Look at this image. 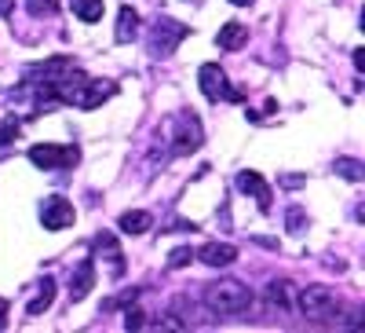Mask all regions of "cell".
Returning <instances> with one entry per match:
<instances>
[{
    "instance_id": "6da1fadb",
    "label": "cell",
    "mask_w": 365,
    "mask_h": 333,
    "mask_svg": "<svg viewBox=\"0 0 365 333\" xmlns=\"http://www.w3.org/2000/svg\"><path fill=\"white\" fill-rule=\"evenodd\" d=\"M205 304L216 315H237L252 304V289L241 286V282H216V286L205 289Z\"/></svg>"
},
{
    "instance_id": "7a4b0ae2",
    "label": "cell",
    "mask_w": 365,
    "mask_h": 333,
    "mask_svg": "<svg viewBox=\"0 0 365 333\" xmlns=\"http://www.w3.org/2000/svg\"><path fill=\"white\" fill-rule=\"evenodd\" d=\"M197 81H201V92H205L212 103H241V99H245V92H241V88H234V84L227 81L223 66H216V63H205V66L197 70Z\"/></svg>"
},
{
    "instance_id": "3957f363",
    "label": "cell",
    "mask_w": 365,
    "mask_h": 333,
    "mask_svg": "<svg viewBox=\"0 0 365 333\" xmlns=\"http://www.w3.org/2000/svg\"><path fill=\"white\" fill-rule=\"evenodd\" d=\"M201 139H205V132H201L194 114H179L172 121V150L175 154H194V150L201 146Z\"/></svg>"
},
{
    "instance_id": "277c9868",
    "label": "cell",
    "mask_w": 365,
    "mask_h": 333,
    "mask_svg": "<svg viewBox=\"0 0 365 333\" xmlns=\"http://www.w3.org/2000/svg\"><path fill=\"white\" fill-rule=\"evenodd\" d=\"M29 161H34L37 169L73 165L77 161V150L73 146H58V143H37V146H29Z\"/></svg>"
},
{
    "instance_id": "5b68a950",
    "label": "cell",
    "mask_w": 365,
    "mask_h": 333,
    "mask_svg": "<svg viewBox=\"0 0 365 333\" xmlns=\"http://www.w3.org/2000/svg\"><path fill=\"white\" fill-rule=\"evenodd\" d=\"M41 224H44L48 231H66V227L73 224V205H70L66 198H48V202L41 205Z\"/></svg>"
},
{
    "instance_id": "8992f818",
    "label": "cell",
    "mask_w": 365,
    "mask_h": 333,
    "mask_svg": "<svg viewBox=\"0 0 365 333\" xmlns=\"http://www.w3.org/2000/svg\"><path fill=\"white\" fill-rule=\"evenodd\" d=\"M299 308L307 312L311 319H322V315H329L332 308H336V300H332V293L322 289V286H307L299 293Z\"/></svg>"
},
{
    "instance_id": "52a82bcc",
    "label": "cell",
    "mask_w": 365,
    "mask_h": 333,
    "mask_svg": "<svg viewBox=\"0 0 365 333\" xmlns=\"http://www.w3.org/2000/svg\"><path fill=\"white\" fill-rule=\"evenodd\" d=\"M234 187H237L241 194H252V198L259 202V209H263V213L270 209V187H267V179H263L259 172H237Z\"/></svg>"
},
{
    "instance_id": "ba28073f",
    "label": "cell",
    "mask_w": 365,
    "mask_h": 333,
    "mask_svg": "<svg viewBox=\"0 0 365 333\" xmlns=\"http://www.w3.org/2000/svg\"><path fill=\"white\" fill-rule=\"evenodd\" d=\"M182 37H187V26H179V22H168V19H161L158 26H154V51L158 55H168Z\"/></svg>"
},
{
    "instance_id": "9c48e42d",
    "label": "cell",
    "mask_w": 365,
    "mask_h": 333,
    "mask_svg": "<svg viewBox=\"0 0 365 333\" xmlns=\"http://www.w3.org/2000/svg\"><path fill=\"white\" fill-rule=\"evenodd\" d=\"M197 257H201V264H208V267H227V264L237 260V249L230 246V242H205Z\"/></svg>"
},
{
    "instance_id": "30bf717a",
    "label": "cell",
    "mask_w": 365,
    "mask_h": 333,
    "mask_svg": "<svg viewBox=\"0 0 365 333\" xmlns=\"http://www.w3.org/2000/svg\"><path fill=\"white\" fill-rule=\"evenodd\" d=\"M70 70V63L66 59H48V63H37V66H29L26 70V81H34V84H51V81H58Z\"/></svg>"
},
{
    "instance_id": "8fae6325",
    "label": "cell",
    "mask_w": 365,
    "mask_h": 333,
    "mask_svg": "<svg viewBox=\"0 0 365 333\" xmlns=\"http://www.w3.org/2000/svg\"><path fill=\"white\" fill-rule=\"evenodd\" d=\"M91 286H96V264L84 260V264H77V271H73V282H70V300H84V297L91 293Z\"/></svg>"
},
{
    "instance_id": "7c38bea8",
    "label": "cell",
    "mask_w": 365,
    "mask_h": 333,
    "mask_svg": "<svg viewBox=\"0 0 365 333\" xmlns=\"http://www.w3.org/2000/svg\"><path fill=\"white\" fill-rule=\"evenodd\" d=\"M135 37H139V15H135V8H120L117 11V41L128 44Z\"/></svg>"
},
{
    "instance_id": "4fadbf2b",
    "label": "cell",
    "mask_w": 365,
    "mask_h": 333,
    "mask_svg": "<svg viewBox=\"0 0 365 333\" xmlns=\"http://www.w3.org/2000/svg\"><path fill=\"white\" fill-rule=\"evenodd\" d=\"M51 300H55V279H41L37 297L26 304V312H29V315H44V312L51 308Z\"/></svg>"
},
{
    "instance_id": "5bb4252c",
    "label": "cell",
    "mask_w": 365,
    "mask_h": 333,
    "mask_svg": "<svg viewBox=\"0 0 365 333\" xmlns=\"http://www.w3.org/2000/svg\"><path fill=\"white\" fill-rule=\"evenodd\" d=\"M96 257H103V260H110L117 271L125 267L120 264V246H117V238L110 234V231H103V234H96Z\"/></svg>"
},
{
    "instance_id": "9a60e30c",
    "label": "cell",
    "mask_w": 365,
    "mask_h": 333,
    "mask_svg": "<svg viewBox=\"0 0 365 333\" xmlns=\"http://www.w3.org/2000/svg\"><path fill=\"white\" fill-rule=\"evenodd\" d=\"M117 224H120V231H128V234H143V231L154 227V217H150L146 209H132V213H125Z\"/></svg>"
},
{
    "instance_id": "2e32d148",
    "label": "cell",
    "mask_w": 365,
    "mask_h": 333,
    "mask_svg": "<svg viewBox=\"0 0 365 333\" xmlns=\"http://www.w3.org/2000/svg\"><path fill=\"white\" fill-rule=\"evenodd\" d=\"M245 41H249V34H245V26H241V22H227L220 29V37H216L220 48H241Z\"/></svg>"
},
{
    "instance_id": "e0dca14e",
    "label": "cell",
    "mask_w": 365,
    "mask_h": 333,
    "mask_svg": "<svg viewBox=\"0 0 365 333\" xmlns=\"http://www.w3.org/2000/svg\"><path fill=\"white\" fill-rule=\"evenodd\" d=\"M73 4V15L81 22H99L103 19V0H70Z\"/></svg>"
},
{
    "instance_id": "ac0fdd59",
    "label": "cell",
    "mask_w": 365,
    "mask_h": 333,
    "mask_svg": "<svg viewBox=\"0 0 365 333\" xmlns=\"http://www.w3.org/2000/svg\"><path fill=\"white\" fill-rule=\"evenodd\" d=\"M15 139H19V121L8 117L4 125H0V146H8V143H15Z\"/></svg>"
},
{
    "instance_id": "d6986e66",
    "label": "cell",
    "mask_w": 365,
    "mask_h": 333,
    "mask_svg": "<svg viewBox=\"0 0 365 333\" xmlns=\"http://www.w3.org/2000/svg\"><path fill=\"white\" fill-rule=\"evenodd\" d=\"M336 169H340V176L344 179H354V184H358V179H361V161H336Z\"/></svg>"
},
{
    "instance_id": "ffe728a7",
    "label": "cell",
    "mask_w": 365,
    "mask_h": 333,
    "mask_svg": "<svg viewBox=\"0 0 365 333\" xmlns=\"http://www.w3.org/2000/svg\"><path fill=\"white\" fill-rule=\"evenodd\" d=\"M190 257H194V249H187V246H179L172 257H168V267H187L190 264Z\"/></svg>"
},
{
    "instance_id": "44dd1931",
    "label": "cell",
    "mask_w": 365,
    "mask_h": 333,
    "mask_svg": "<svg viewBox=\"0 0 365 333\" xmlns=\"http://www.w3.org/2000/svg\"><path fill=\"white\" fill-rule=\"evenodd\" d=\"M58 8V0H29V11L34 15H51Z\"/></svg>"
},
{
    "instance_id": "7402d4cb",
    "label": "cell",
    "mask_w": 365,
    "mask_h": 333,
    "mask_svg": "<svg viewBox=\"0 0 365 333\" xmlns=\"http://www.w3.org/2000/svg\"><path fill=\"white\" fill-rule=\"evenodd\" d=\"M270 300H278V304H289V300H292V293H289V282H274V289H270Z\"/></svg>"
},
{
    "instance_id": "603a6c76",
    "label": "cell",
    "mask_w": 365,
    "mask_h": 333,
    "mask_svg": "<svg viewBox=\"0 0 365 333\" xmlns=\"http://www.w3.org/2000/svg\"><path fill=\"white\" fill-rule=\"evenodd\" d=\"M282 187H289V191H299V187H303V176H292V172H285V176H282Z\"/></svg>"
},
{
    "instance_id": "cb8c5ba5",
    "label": "cell",
    "mask_w": 365,
    "mask_h": 333,
    "mask_svg": "<svg viewBox=\"0 0 365 333\" xmlns=\"http://www.w3.org/2000/svg\"><path fill=\"white\" fill-rule=\"evenodd\" d=\"M125 326H128V329H143V326H146V315H143V312H128V322H125Z\"/></svg>"
},
{
    "instance_id": "d4e9b609",
    "label": "cell",
    "mask_w": 365,
    "mask_h": 333,
    "mask_svg": "<svg viewBox=\"0 0 365 333\" xmlns=\"http://www.w3.org/2000/svg\"><path fill=\"white\" fill-rule=\"evenodd\" d=\"M4 326H8V300L0 297V329H4Z\"/></svg>"
},
{
    "instance_id": "484cf974",
    "label": "cell",
    "mask_w": 365,
    "mask_h": 333,
    "mask_svg": "<svg viewBox=\"0 0 365 333\" xmlns=\"http://www.w3.org/2000/svg\"><path fill=\"white\" fill-rule=\"evenodd\" d=\"M15 11V0H0V15H11Z\"/></svg>"
},
{
    "instance_id": "4316f807",
    "label": "cell",
    "mask_w": 365,
    "mask_h": 333,
    "mask_svg": "<svg viewBox=\"0 0 365 333\" xmlns=\"http://www.w3.org/2000/svg\"><path fill=\"white\" fill-rule=\"evenodd\" d=\"M230 4H241V8H249V4H252V0H230Z\"/></svg>"
}]
</instances>
